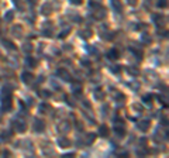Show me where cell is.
<instances>
[{
    "label": "cell",
    "mask_w": 169,
    "mask_h": 158,
    "mask_svg": "<svg viewBox=\"0 0 169 158\" xmlns=\"http://www.w3.org/2000/svg\"><path fill=\"white\" fill-rule=\"evenodd\" d=\"M10 109H11V96L1 98V110L3 112H9Z\"/></svg>",
    "instance_id": "6da1fadb"
},
{
    "label": "cell",
    "mask_w": 169,
    "mask_h": 158,
    "mask_svg": "<svg viewBox=\"0 0 169 158\" xmlns=\"http://www.w3.org/2000/svg\"><path fill=\"white\" fill-rule=\"evenodd\" d=\"M14 127L17 131H24L26 130V123L21 120H14Z\"/></svg>",
    "instance_id": "7a4b0ae2"
},
{
    "label": "cell",
    "mask_w": 169,
    "mask_h": 158,
    "mask_svg": "<svg viewBox=\"0 0 169 158\" xmlns=\"http://www.w3.org/2000/svg\"><path fill=\"white\" fill-rule=\"evenodd\" d=\"M149 121H148V120H143V121H140V123H138V129H140V130L141 131H147L148 129H149Z\"/></svg>",
    "instance_id": "3957f363"
},
{
    "label": "cell",
    "mask_w": 169,
    "mask_h": 158,
    "mask_svg": "<svg viewBox=\"0 0 169 158\" xmlns=\"http://www.w3.org/2000/svg\"><path fill=\"white\" fill-rule=\"evenodd\" d=\"M95 17L96 18H104L106 17V10L101 6H100V9H97V10L95 11Z\"/></svg>",
    "instance_id": "277c9868"
},
{
    "label": "cell",
    "mask_w": 169,
    "mask_h": 158,
    "mask_svg": "<svg viewBox=\"0 0 169 158\" xmlns=\"http://www.w3.org/2000/svg\"><path fill=\"white\" fill-rule=\"evenodd\" d=\"M34 129H35V131H44V129H45V124H44V121H41V120H35Z\"/></svg>",
    "instance_id": "5b68a950"
},
{
    "label": "cell",
    "mask_w": 169,
    "mask_h": 158,
    "mask_svg": "<svg viewBox=\"0 0 169 158\" xmlns=\"http://www.w3.org/2000/svg\"><path fill=\"white\" fill-rule=\"evenodd\" d=\"M21 78H23V82H26V83H31L32 82V75L30 72H24V73L21 75Z\"/></svg>",
    "instance_id": "8992f818"
},
{
    "label": "cell",
    "mask_w": 169,
    "mask_h": 158,
    "mask_svg": "<svg viewBox=\"0 0 169 158\" xmlns=\"http://www.w3.org/2000/svg\"><path fill=\"white\" fill-rule=\"evenodd\" d=\"M58 144L61 146V147L66 148V147H69V146H71V141H69L68 138H65V137H62V138H59V140H58Z\"/></svg>",
    "instance_id": "52a82bcc"
},
{
    "label": "cell",
    "mask_w": 169,
    "mask_h": 158,
    "mask_svg": "<svg viewBox=\"0 0 169 158\" xmlns=\"http://www.w3.org/2000/svg\"><path fill=\"white\" fill-rule=\"evenodd\" d=\"M51 11H52V7H51L49 3H45V4L42 6V11H41L42 14H45V16H47V14H49Z\"/></svg>",
    "instance_id": "ba28073f"
},
{
    "label": "cell",
    "mask_w": 169,
    "mask_h": 158,
    "mask_svg": "<svg viewBox=\"0 0 169 158\" xmlns=\"http://www.w3.org/2000/svg\"><path fill=\"white\" fill-rule=\"evenodd\" d=\"M109 58H110V60H117V58H118V57H120V54H118V51H117V49H111V51H109Z\"/></svg>",
    "instance_id": "9c48e42d"
},
{
    "label": "cell",
    "mask_w": 169,
    "mask_h": 158,
    "mask_svg": "<svg viewBox=\"0 0 169 158\" xmlns=\"http://www.w3.org/2000/svg\"><path fill=\"white\" fill-rule=\"evenodd\" d=\"M111 4H113V7H114L117 11L123 10V6H121V3H120V0H111Z\"/></svg>",
    "instance_id": "30bf717a"
},
{
    "label": "cell",
    "mask_w": 169,
    "mask_h": 158,
    "mask_svg": "<svg viewBox=\"0 0 169 158\" xmlns=\"http://www.w3.org/2000/svg\"><path fill=\"white\" fill-rule=\"evenodd\" d=\"M114 131H116V134L118 137H123L124 136V133H126V130H124V127H118V126H116V127H114Z\"/></svg>",
    "instance_id": "8fae6325"
},
{
    "label": "cell",
    "mask_w": 169,
    "mask_h": 158,
    "mask_svg": "<svg viewBox=\"0 0 169 158\" xmlns=\"http://www.w3.org/2000/svg\"><path fill=\"white\" fill-rule=\"evenodd\" d=\"M99 134H100L101 137H107L109 136V129H107L106 126H101L100 129H99Z\"/></svg>",
    "instance_id": "7c38bea8"
},
{
    "label": "cell",
    "mask_w": 169,
    "mask_h": 158,
    "mask_svg": "<svg viewBox=\"0 0 169 158\" xmlns=\"http://www.w3.org/2000/svg\"><path fill=\"white\" fill-rule=\"evenodd\" d=\"M154 20H158V21H155L158 26H164L165 24V17L164 16H157V14H155V16H154Z\"/></svg>",
    "instance_id": "4fadbf2b"
},
{
    "label": "cell",
    "mask_w": 169,
    "mask_h": 158,
    "mask_svg": "<svg viewBox=\"0 0 169 158\" xmlns=\"http://www.w3.org/2000/svg\"><path fill=\"white\" fill-rule=\"evenodd\" d=\"M58 73L61 75V76H63V79H65V81H69V79H71V75H69V72H66L65 69H59Z\"/></svg>",
    "instance_id": "5bb4252c"
},
{
    "label": "cell",
    "mask_w": 169,
    "mask_h": 158,
    "mask_svg": "<svg viewBox=\"0 0 169 158\" xmlns=\"http://www.w3.org/2000/svg\"><path fill=\"white\" fill-rule=\"evenodd\" d=\"M95 98H96V99H100V100H103V99H104V93L101 92L100 89H96V90H95Z\"/></svg>",
    "instance_id": "9a60e30c"
},
{
    "label": "cell",
    "mask_w": 169,
    "mask_h": 158,
    "mask_svg": "<svg viewBox=\"0 0 169 158\" xmlns=\"http://www.w3.org/2000/svg\"><path fill=\"white\" fill-rule=\"evenodd\" d=\"M69 129H71V126H69V123H66V121H63V124L59 126V130L63 131V133H66Z\"/></svg>",
    "instance_id": "2e32d148"
},
{
    "label": "cell",
    "mask_w": 169,
    "mask_h": 158,
    "mask_svg": "<svg viewBox=\"0 0 169 158\" xmlns=\"http://www.w3.org/2000/svg\"><path fill=\"white\" fill-rule=\"evenodd\" d=\"M13 17H14V13L10 10V11H7V13H6L4 20H6V21H13Z\"/></svg>",
    "instance_id": "e0dca14e"
},
{
    "label": "cell",
    "mask_w": 169,
    "mask_h": 158,
    "mask_svg": "<svg viewBox=\"0 0 169 158\" xmlns=\"http://www.w3.org/2000/svg\"><path fill=\"white\" fill-rule=\"evenodd\" d=\"M144 102H145L147 104H152V102H154L152 95H147V96H144Z\"/></svg>",
    "instance_id": "ac0fdd59"
},
{
    "label": "cell",
    "mask_w": 169,
    "mask_h": 158,
    "mask_svg": "<svg viewBox=\"0 0 169 158\" xmlns=\"http://www.w3.org/2000/svg\"><path fill=\"white\" fill-rule=\"evenodd\" d=\"M141 41H143V43H145V44H148L149 41H151V37H149L147 33H144L143 35H141Z\"/></svg>",
    "instance_id": "d6986e66"
},
{
    "label": "cell",
    "mask_w": 169,
    "mask_h": 158,
    "mask_svg": "<svg viewBox=\"0 0 169 158\" xmlns=\"http://www.w3.org/2000/svg\"><path fill=\"white\" fill-rule=\"evenodd\" d=\"M3 45H4L6 48H9V49H16V47L13 45V43H10V41H3Z\"/></svg>",
    "instance_id": "ffe728a7"
},
{
    "label": "cell",
    "mask_w": 169,
    "mask_h": 158,
    "mask_svg": "<svg viewBox=\"0 0 169 158\" xmlns=\"http://www.w3.org/2000/svg\"><path fill=\"white\" fill-rule=\"evenodd\" d=\"M26 62H27V65L30 64V65H31V68H34V66H35V64H37V62H35V60H32L31 57H28V58L26 60Z\"/></svg>",
    "instance_id": "44dd1931"
},
{
    "label": "cell",
    "mask_w": 169,
    "mask_h": 158,
    "mask_svg": "<svg viewBox=\"0 0 169 158\" xmlns=\"http://www.w3.org/2000/svg\"><path fill=\"white\" fill-rule=\"evenodd\" d=\"M69 30H71V28H69V27H66V28H65V30H63L62 33L59 34V38H65V37H66V35H68Z\"/></svg>",
    "instance_id": "7402d4cb"
},
{
    "label": "cell",
    "mask_w": 169,
    "mask_h": 158,
    "mask_svg": "<svg viewBox=\"0 0 169 158\" xmlns=\"http://www.w3.org/2000/svg\"><path fill=\"white\" fill-rule=\"evenodd\" d=\"M93 140H95V134H92V133H90V134H87V144H92V143H93Z\"/></svg>",
    "instance_id": "603a6c76"
},
{
    "label": "cell",
    "mask_w": 169,
    "mask_h": 158,
    "mask_svg": "<svg viewBox=\"0 0 169 158\" xmlns=\"http://www.w3.org/2000/svg\"><path fill=\"white\" fill-rule=\"evenodd\" d=\"M90 4L92 6H101V0H90Z\"/></svg>",
    "instance_id": "cb8c5ba5"
},
{
    "label": "cell",
    "mask_w": 169,
    "mask_h": 158,
    "mask_svg": "<svg viewBox=\"0 0 169 158\" xmlns=\"http://www.w3.org/2000/svg\"><path fill=\"white\" fill-rule=\"evenodd\" d=\"M127 71H128V73H132V75H138V71L135 69V68H131V66H130V68H128Z\"/></svg>",
    "instance_id": "d4e9b609"
},
{
    "label": "cell",
    "mask_w": 169,
    "mask_h": 158,
    "mask_svg": "<svg viewBox=\"0 0 169 158\" xmlns=\"http://www.w3.org/2000/svg\"><path fill=\"white\" fill-rule=\"evenodd\" d=\"M111 71L114 72V73H117V72H120V66H117V65H113V66H111Z\"/></svg>",
    "instance_id": "484cf974"
},
{
    "label": "cell",
    "mask_w": 169,
    "mask_h": 158,
    "mask_svg": "<svg viewBox=\"0 0 169 158\" xmlns=\"http://www.w3.org/2000/svg\"><path fill=\"white\" fill-rule=\"evenodd\" d=\"M158 6H159V7H166V0H159Z\"/></svg>",
    "instance_id": "4316f807"
},
{
    "label": "cell",
    "mask_w": 169,
    "mask_h": 158,
    "mask_svg": "<svg viewBox=\"0 0 169 158\" xmlns=\"http://www.w3.org/2000/svg\"><path fill=\"white\" fill-rule=\"evenodd\" d=\"M23 48H24V51H31V49H32V47H31V45H30V44H28V45H27V44H26V45H24Z\"/></svg>",
    "instance_id": "83f0119b"
},
{
    "label": "cell",
    "mask_w": 169,
    "mask_h": 158,
    "mask_svg": "<svg viewBox=\"0 0 169 158\" xmlns=\"http://www.w3.org/2000/svg\"><path fill=\"white\" fill-rule=\"evenodd\" d=\"M71 3H73V4H80L82 0H71Z\"/></svg>",
    "instance_id": "f1b7e54d"
},
{
    "label": "cell",
    "mask_w": 169,
    "mask_h": 158,
    "mask_svg": "<svg viewBox=\"0 0 169 158\" xmlns=\"http://www.w3.org/2000/svg\"><path fill=\"white\" fill-rule=\"evenodd\" d=\"M128 3H130L131 6H135L137 4V0H128Z\"/></svg>",
    "instance_id": "f546056e"
},
{
    "label": "cell",
    "mask_w": 169,
    "mask_h": 158,
    "mask_svg": "<svg viewBox=\"0 0 169 158\" xmlns=\"http://www.w3.org/2000/svg\"><path fill=\"white\" fill-rule=\"evenodd\" d=\"M28 3L30 4H35V3H38V0H28Z\"/></svg>",
    "instance_id": "4dcf8cb0"
}]
</instances>
